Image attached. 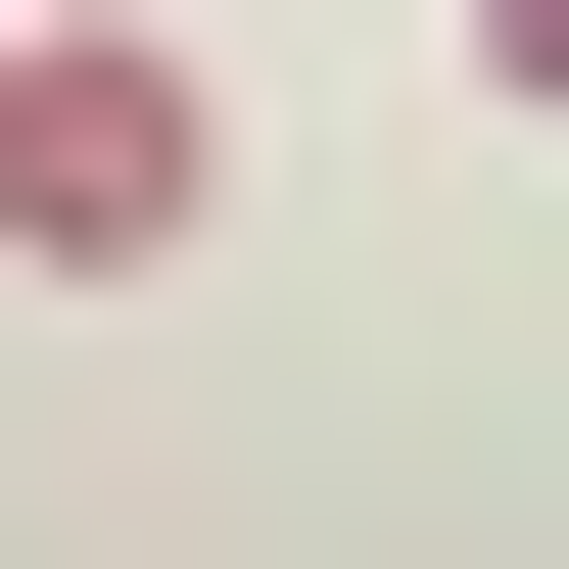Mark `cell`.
Here are the masks:
<instances>
[{"label":"cell","instance_id":"1","mask_svg":"<svg viewBox=\"0 0 569 569\" xmlns=\"http://www.w3.org/2000/svg\"><path fill=\"white\" fill-rule=\"evenodd\" d=\"M190 190H238V48H142V0H0V238H48V284H190Z\"/></svg>","mask_w":569,"mask_h":569},{"label":"cell","instance_id":"2","mask_svg":"<svg viewBox=\"0 0 569 569\" xmlns=\"http://www.w3.org/2000/svg\"><path fill=\"white\" fill-rule=\"evenodd\" d=\"M475 96H522V142H569V0H475Z\"/></svg>","mask_w":569,"mask_h":569}]
</instances>
